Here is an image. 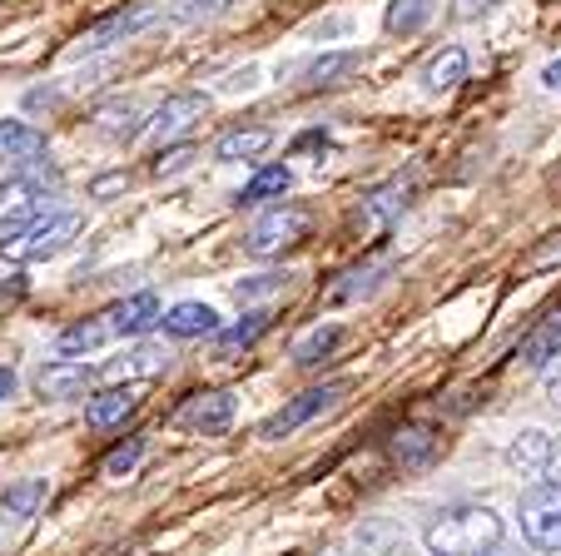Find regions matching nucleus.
I'll return each mask as SVG.
<instances>
[{"mask_svg":"<svg viewBox=\"0 0 561 556\" xmlns=\"http://www.w3.org/2000/svg\"><path fill=\"white\" fill-rule=\"evenodd\" d=\"M433 556H482L502 542V517L492 507H447L423 532Z\"/></svg>","mask_w":561,"mask_h":556,"instance_id":"1","label":"nucleus"},{"mask_svg":"<svg viewBox=\"0 0 561 556\" xmlns=\"http://www.w3.org/2000/svg\"><path fill=\"white\" fill-rule=\"evenodd\" d=\"M80 234V214H45V219L25 224L15 239L0 243V259L11 263H41V259H55L60 249H70V239Z\"/></svg>","mask_w":561,"mask_h":556,"instance_id":"2","label":"nucleus"},{"mask_svg":"<svg viewBox=\"0 0 561 556\" xmlns=\"http://www.w3.org/2000/svg\"><path fill=\"white\" fill-rule=\"evenodd\" d=\"M308 229H313V214H308L304 204H274V209L244 234V249L254 253V259H274V253L304 243Z\"/></svg>","mask_w":561,"mask_h":556,"instance_id":"3","label":"nucleus"},{"mask_svg":"<svg viewBox=\"0 0 561 556\" xmlns=\"http://www.w3.org/2000/svg\"><path fill=\"white\" fill-rule=\"evenodd\" d=\"M522 536L537 552H561V483H537L522 497Z\"/></svg>","mask_w":561,"mask_h":556,"instance_id":"4","label":"nucleus"},{"mask_svg":"<svg viewBox=\"0 0 561 556\" xmlns=\"http://www.w3.org/2000/svg\"><path fill=\"white\" fill-rule=\"evenodd\" d=\"M348 393V383H323V388H308V393H298V398H288L284 408L274 412V418H264V428H259V438H268V442H278V438H288V432H298L304 422H313L318 412H333L339 408V398Z\"/></svg>","mask_w":561,"mask_h":556,"instance_id":"5","label":"nucleus"},{"mask_svg":"<svg viewBox=\"0 0 561 556\" xmlns=\"http://www.w3.org/2000/svg\"><path fill=\"white\" fill-rule=\"evenodd\" d=\"M204 115H209V100L204 95H170L154 110V120H149V139H154L159 149H170V145H180Z\"/></svg>","mask_w":561,"mask_h":556,"instance_id":"6","label":"nucleus"},{"mask_svg":"<svg viewBox=\"0 0 561 556\" xmlns=\"http://www.w3.org/2000/svg\"><path fill=\"white\" fill-rule=\"evenodd\" d=\"M174 422L190 432H204V438H214V432H229L233 422V393L224 388H209V393H190L184 398V408L174 412Z\"/></svg>","mask_w":561,"mask_h":556,"instance_id":"7","label":"nucleus"},{"mask_svg":"<svg viewBox=\"0 0 561 556\" xmlns=\"http://www.w3.org/2000/svg\"><path fill=\"white\" fill-rule=\"evenodd\" d=\"M41 209H45V184L35 174L0 179V224H35Z\"/></svg>","mask_w":561,"mask_h":556,"instance_id":"8","label":"nucleus"},{"mask_svg":"<svg viewBox=\"0 0 561 556\" xmlns=\"http://www.w3.org/2000/svg\"><path fill=\"white\" fill-rule=\"evenodd\" d=\"M149 21H159V5H149V0H135V5L115 11L110 21H100L95 31L85 35V50H100V45H115V41H135V35L145 31Z\"/></svg>","mask_w":561,"mask_h":556,"instance_id":"9","label":"nucleus"},{"mask_svg":"<svg viewBox=\"0 0 561 556\" xmlns=\"http://www.w3.org/2000/svg\"><path fill=\"white\" fill-rule=\"evenodd\" d=\"M35 383H41L45 398L65 402V398H85V393L95 388V373H90L85 363H75V358H55V363L41 367V378Z\"/></svg>","mask_w":561,"mask_h":556,"instance_id":"10","label":"nucleus"},{"mask_svg":"<svg viewBox=\"0 0 561 556\" xmlns=\"http://www.w3.org/2000/svg\"><path fill=\"white\" fill-rule=\"evenodd\" d=\"M110 338H119V333H115V318H110V308H105V314L80 318V324L65 328V333L55 338V353H60V358H80V353H95V348H105Z\"/></svg>","mask_w":561,"mask_h":556,"instance_id":"11","label":"nucleus"},{"mask_svg":"<svg viewBox=\"0 0 561 556\" xmlns=\"http://www.w3.org/2000/svg\"><path fill=\"white\" fill-rule=\"evenodd\" d=\"M551 457H557V442H551L541 428L517 432V442H512V452H507V462L517 467L522 477H547Z\"/></svg>","mask_w":561,"mask_h":556,"instance_id":"12","label":"nucleus"},{"mask_svg":"<svg viewBox=\"0 0 561 556\" xmlns=\"http://www.w3.org/2000/svg\"><path fill=\"white\" fill-rule=\"evenodd\" d=\"M110 318H115V333H119V338H139V333H149L154 324H164V314H159V298H154V294H129V298H119V304L110 308Z\"/></svg>","mask_w":561,"mask_h":556,"instance_id":"13","label":"nucleus"},{"mask_svg":"<svg viewBox=\"0 0 561 556\" xmlns=\"http://www.w3.org/2000/svg\"><path fill=\"white\" fill-rule=\"evenodd\" d=\"M45 155V135L25 120H0V159L5 164H35Z\"/></svg>","mask_w":561,"mask_h":556,"instance_id":"14","label":"nucleus"},{"mask_svg":"<svg viewBox=\"0 0 561 556\" xmlns=\"http://www.w3.org/2000/svg\"><path fill=\"white\" fill-rule=\"evenodd\" d=\"M388 452L403 462V467H423V462H433V452H437V432L423 428V422H403V428L388 438Z\"/></svg>","mask_w":561,"mask_h":556,"instance_id":"15","label":"nucleus"},{"mask_svg":"<svg viewBox=\"0 0 561 556\" xmlns=\"http://www.w3.org/2000/svg\"><path fill=\"white\" fill-rule=\"evenodd\" d=\"M462 80H467V50L462 45H447V50H437L433 60L423 65V84L433 90V95H447V90H457Z\"/></svg>","mask_w":561,"mask_h":556,"instance_id":"16","label":"nucleus"},{"mask_svg":"<svg viewBox=\"0 0 561 556\" xmlns=\"http://www.w3.org/2000/svg\"><path fill=\"white\" fill-rule=\"evenodd\" d=\"M135 388H105V393H90V402H85V422L90 428H115V422H125L129 412H135Z\"/></svg>","mask_w":561,"mask_h":556,"instance_id":"17","label":"nucleus"},{"mask_svg":"<svg viewBox=\"0 0 561 556\" xmlns=\"http://www.w3.org/2000/svg\"><path fill=\"white\" fill-rule=\"evenodd\" d=\"M164 333L170 338H209L219 333V314L209 304H174L164 314Z\"/></svg>","mask_w":561,"mask_h":556,"instance_id":"18","label":"nucleus"},{"mask_svg":"<svg viewBox=\"0 0 561 556\" xmlns=\"http://www.w3.org/2000/svg\"><path fill=\"white\" fill-rule=\"evenodd\" d=\"M268 145H274V135H268L264 125H233L214 139V155L219 159H259Z\"/></svg>","mask_w":561,"mask_h":556,"instance_id":"19","label":"nucleus"},{"mask_svg":"<svg viewBox=\"0 0 561 556\" xmlns=\"http://www.w3.org/2000/svg\"><path fill=\"white\" fill-rule=\"evenodd\" d=\"M557 353H561V314L547 318V324H537L527 338H522L517 363H522V367H547Z\"/></svg>","mask_w":561,"mask_h":556,"instance_id":"20","label":"nucleus"},{"mask_svg":"<svg viewBox=\"0 0 561 556\" xmlns=\"http://www.w3.org/2000/svg\"><path fill=\"white\" fill-rule=\"evenodd\" d=\"M164 367H170V353H164V348L139 343V348H129V353L119 358L110 373H115V378H159Z\"/></svg>","mask_w":561,"mask_h":556,"instance_id":"21","label":"nucleus"},{"mask_svg":"<svg viewBox=\"0 0 561 556\" xmlns=\"http://www.w3.org/2000/svg\"><path fill=\"white\" fill-rule=\"evenodd\" d=\"M288 184H294V174H288L284 164H268V169H259V174L249 179L244 190H239V204H268V200H284Z\"/></svg>","mask_w":561,"mask_h":556,"instance_id":"22","label":"nucleus"},{"mask_svg":"<svg viewBox=\"0 0 561 556\" xmlns=\"http://www.w3.org/2000/svg\"><path fill=\"white\" fill-rule=\"evenodd\" d=\"M433 11H437V0H392L382 25H388V35H413V31H423Z\"/></svg>","mask_w":561,"mask_h":556,"instance_id":"23","label":"nucleus"},{"mask_svg":"<svg viewBox=\"0 0 561 556\" xmlns=\"http://www.w3.org/2000/svg\"><path fill=\"white\" fill-rule=\"evenodd\" d=\"M339 343H343V328H339V324H329V328L318 324L313 333H304V338L294 343V363H298V367H313V363H323V358H329Z\"/></svg>","mask_w":561,"mask_h":556,"instance_id":"24","label":"nucleus"},{"mask_svg":"<svg viewBox=\"0 0 561 556\" xmlns=\"http://www.w3.org/2000/svg\"><path fill=\"white\" fill-rule=\"evenodd\" d=\"M358 50H333V55H318L313 65H308V84H343L353 70H358Z\"/></svg>","mask_w":561,"mask_h":556,"instance_id":"25","label":"nucleus"},{"mask_svg":"<svg viewBox=\"0 0 561 556\" xmlns=\"http://www.w3.org/2000/svg\"><path fill=\"white\" fill-rule=\"evenodd\" d=\"M41 502H45V477H21L15 487L0 492V507H5L11 517H31Z\"/></svg>","mask_w":561,"mask_h":556,"instance_id":"26","label":"nucleus"},{"mask_svg":"<svg viewBox=\"0 0 561 556\" xmlns=\"http://www.w3.org/2000/svg\"><path fill=\"white\" fill-rule=\"evenodd\" d=\"M100 135H110V139H135L139 135V110L129 105V100H119V105H105L100 110Z\"/></svg>","mask_w":561,"mask_h":556,"instance_id":"27","label":"nucleus"},{"mask_svg":"<svg viewBox=\"0 0 561 556\" xmlns=\"http://www.w3.org/2000/svg\"><path fill=\"white\" fill-rule=\"evenodd\" d=\"M363 209H368L373 219H392V214H403V209H408V184H403V179H392V184L373 190Z\"/></svg>","mask_w":561,"mask_h":556,"instance_id":"28","label":"nucleus"},{"mask_svg":"<svg viewBox=\"0 0 561 556\" xmlns=\"http://www.w3.org/2000/svg\"><path fill=\"white\" fill-rule=\"evenodd\" d=\"M378 273H382V263H368V269H353L348 279L353 284H333L329 294V304H348V298H358V294H373V288H378Z\"/></svg>","mask_w":561,"mask_h":556,"instance_id":"29","label":"nucleus"},{"mask_svg":"<svg viewBox=\"0 0 561 556\" xmlns=\"http://www.w3.org/2000/svg\"><path fill=\"white\" fill-rule=\"evenodd\" d=\"M233 0H174L170 5V21L180 25H194V21H214V15H224Z\"/></svg>","mask_w":561,"mask_h":556,"instance_id":"30","label":"nucleus"},{"mask_svg":"<svg viewBox=\"0 0 561 556\" xmlns=\"http://www.w3.org/2000/svg\"><path fill=\"white\" fill-rule=\"evenodd\" d=\"M268 328V314H249V324H233L219 333V353H233V348H249L259 333Z\"/></svg>","mask_w":561,"mask_h":556,"instance_id":"31","label":"nucleus"},{"mask_svg":"<svg viewBox=\"0 0 561 556\" xmlns=\"http://www.w3.org/2000/svg\"><path fill=\"white\" fill-rule=\"evenodd\" d=\"M139 457H145V438L119 442V447L105 457V477H129V473L139 467Z\"/></svg>","mask_w":561,"mask_h":556,"instance_id":"32","label":"nucleus"},{"mask_svg":"<svg viewBox=\"0 0 561 556\" xmlns=\"http://www.w3.org/2000/svg\"><path fill=\"white\" fill-rule=\"evenodd\" d=\"M288 288V273H259L249 284H239V304H254V298H268V294H284Z\"/></svg>","mask_w":561,"mask_h":556,"instance_id":"33","label":"nucleus"},{"mask_svg":"<svg viewBox=\"0 0 561 556\" xmlns=\"http://www.w3.org/2000/svg\"><path fill=\"white\" fill-rule=\"evenodd\" d=\"M551 263H561V234H551V239L531 253V269H551Z\"/></svg>","mask_w":561,"mask_h":556,"instance_id":"34","label":"nucleus"},{"mask_svg":"<svg viewBox=\"0 0 561 556\" xmlns=\"http://www.w3.org/2000/svg\"><path fill=\"white\" fill-rule=\"evenodd\" d=\"M190 159H194V149H190V145L170 149V155H159V174H174V169H184Z\"/></svg>","mask_w":561,"mask_h":556,"instance_id":"35","label":"nucleus"},{"mask_svg":"<svg viewBox=\"0 0 561 556\" xmlns=\"http://www.w3.org/2000/svg\"><path fill=\"white\" fill-rule=\"evenodd\" d=\"M547 398H551V402H557V408H561V353H557V358H551V363H547Z\"/></svg>","mask_w":561,"mask_h":556,"instance_id":"36","label":"nucleus"},{"mask_svg":"<svg viewBox=\"0 0 561 556\" xmlns=\"http://www.w3.org/2000/svg\"><path fill=\"white\" fill-rule=\"evenodd\" d=\"M492 5H497V0H457V15H462V21H477V15L492 11Z\"/></svg>","mask_w":561,"mask_h":556,"instance_id":"37","label":"nucleus"},{"mask_svg":"<svg viewBox=\"0 0 561 556\" xmlns=\"http://www.w3.org/2000/svg\"><path fill=\"white\" fill-rule=\"evenodd\" d=\"M541 84H547V90H561V55L547 65V70H541Z\"/></svg>","mask_w":561,"mask_h":556,"instance_id":"38","label":"nucleus"},{"mask_svg":"<svg viewBox=\"0 0 561 556\" xmlns=\"http://www.w3.org/2000/svg\"><path fill=\"white\" fill-rule=\"evenodd\" d=\"M11 393H15V373H11V367H0V402L11 398Z\"/></svg>","mask_w":561,"mask_h":556,"instance_id":"39","label":"nucleus"},{"mask_svg":"<svg viewBox=\"0 0 561 556\" xmlns=\"http://www.w3.org/2000/svg\"><path fill=\"white\" fill-rule=\"evenodd\" d=\"M547 483H561V447H557V457H551V467H547Z\"/></svg>","mask_w":561,"mask_h":556,"instance_id":"40","label":"nucleus"},{"mask_svg":"<svg viewBox=\"0 0 561 556\" xmlns=\"http://www.w3.org/2000/svg\"><path fill=\"white\" fill-rule=\"evenodd\" d=\"M482 556H522V546H502V542H497L492 552H482Z\"/></svg>","mask_w":561,"mask_h":556,"instance_id":"41","label":"nucleus"}]
</instances>
